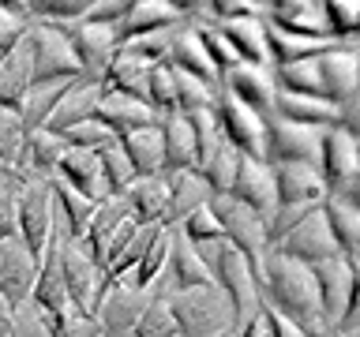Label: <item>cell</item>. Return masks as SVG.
<instances>
[{
  "label": "cell",
  "instance_id": "obj_1",
  "mask_svg": "<svg viewBox=\"0 0 360 337\" xmlns=\"http://www.w3.org/2000/svg\"><path fill=\"white\" fill-rule=\"evenodd\" d=\"M255 277H259V292H263L266 308H274L278 315H285L289 322H297L308 337H330V326H326L311 266L292 263V258L266 247L263 258H259V266H255Z\"/></svg>",
  "mask_w": 360,
  "mask_h": 337
},
{
  "label": "cell",
  "instance_id": "obj_2",
  "mask_svg": "<svg viewBox=\"0 0 360 337\" xmlns=\"http://www.w3.org/2000/svg\"><path fill=\"white\" fill-rule=\"evenodd\" d=\"M165 300H169V311H173L180 337H221V333L236 330V315L221 289L176 292V296H165Z\"/></svg>",
  "mask_w": 360,
  "mask_h": 337
},
{
  "label": "cell",
  "instance_id": "obj_3",
  "mask_svg": "<svg viewBox=\"0 0 360 337\" xmlns=\"http://www.w3.org/2000/svg\"><path fill=\"white\" fill-rule=\"evenodd\" d=\"M214 285H218L225 292V300H229V308L236 315V326H240V319H255L259 308H263V292H259V277H255V266L248 263V258L236 251V247L221 244L218 251H214V258L207 263Z\"/></svg>",
  "mask_w": 360,
  "mask_h": 337
},
{
  "label": "cell",
  "instance_id": "obj_4",
  "mask_svg": "<svg viewBox=\"0 0 360 337\" xmlns=\"http://www.w3.org/2000/svg\"><path fill=\"white\" fill-rule=\"evenodd\" d=\"M27 49H30V72L34 83H75L79 75V56L68 41L64 27L53 22H30L27 27Z\"/></svg>",
  "mask_w": 360,
  "mask_h": 337
},
{
  "label": "cell",
  "instance_id": "obj_5",
  "mask_svg": "<svg viewBox=\"0 0 360 337\" xmlns=\"http://www.w3.org/2000/svg\"><path fill=\"white\" fill-rule=\"evenodd\" d=\"M207 210L214 213V221L221 225L225 244L236 247L252 266H259V258L266 251V218H259L255 210H248L244 202H236L233 195H210Z\"/></svg>",
  "mask_w": 360,
  "mask_h": 337
},
{
  "label": "cell",
  "instance_id": "obj_6",
  "mask_svg": "<svg viewBox=\"0 0 360 337\" xmlns=\"http://www.w3.org/2000/svg\"><path fill=\"white\" fill-rule=\"evenodd\" d=\"M30 300H34V308H38V322H41L45 337L72 315L68 289H64V274H60V232L56 229H53V240H49V247H45L41 263H38V277H34Z\"/></svg>",
  "mask_w": 360,
  "mask_h": 337
},
{
  "label": "cell",
  "instance_id": "obj_7",
  "mask_svg": "<svg viewBox=\"0 0 360 337\" xmlns=\"http://www.w3.org/2000/svg\"><path fill=\"white\" fill-rule=\"evenodd\" d=\"M214 112H218L221 139L229 143L236 154L252 157V161H266V117H259L255 109L233 101L229 94H218Z\"/></svg>",
  "mask_w": 360,
  "mask_h": 337
},
{
  "label": "cell",
  "instance_id": "obj_8",
  "mask_svg": "<svg viewBox=\"0 0 360 337\" xmlns=\"http://www.w3.org/2000/svg\"><path fill=\"white\" fill-rule=\"evenodd\" d=\"M60 274L68 289V303L75 315H94L98 300L105 296V274L79 244H68L60 236Z\"/></svg>",
  "mask_w": 360,
  "mask_h": 337
},
{
  "label": "cell",
  "instance_id": "obj_9",
  "mask_svg": "<svg viewBox=\"0 0 360 337\" xmlns=\"http://www.w3.org/2000/svg\"><path fill=\"white\" fill-rule=\"evenodd\" d=\"M323 131L270 117L266 120V165H315L319 168Z\"/></svg>",
  "mask_w": 360,
  "mask_h": 337
},
{
  "label": "cell",
  "instance_id": "obj_10",
  "mask_svg": "<svg viewBox=\"0 0 360 337\" xmlns=\"http://www.w3.org/2000/svg\"><path fill=\"white\" fill-rule=\"evenodd\" d=\"M53 240V195L45 180H30L19 191V244L30 251L34 263H41L45 247Z\"/></svg>",
  "mask_w": 360,
  "mask_h": 337
},
{
  "label": "cell",
  "instance_id": "obj_11",
  "mask_svg": "<svg viewBox=\"0 0 360 337\" xmlns=\"http://www.w3.org/2000/svg\"><path fill=\"white\" fill-rule=\"evenodd\" d=\"M270 251L285 255V258H292V263H304V266H319V263H326V258L342 255L338 244H334V236H330V225H326L323 206H315L308 218H304L289 236H281Z\"/></svg>",
  "mask_w": 360,
  "mask_h": 337
},
{
  "label": "cell",
  "instance_id": "obj_12",
  "mask_svg": "<svg viewBox=\"0 0 360 337\" xmlns=\"http://www.w3.org/2000/svg\"><path fill=\"white\" fill-rule=\"evenodd\" d=\"M195 289H218L202 258L191 251V244L176 229H169V263L162 281L154 285L158 296H176V292H195Z\"/></svg>",
  "mask_w": 360,
  "mask_h": 337
},
{
  "label": "cell",
  "instance_id": "obj_13",
  "mask_svg": "<svg viewBox=\"0 0 360 337\" xmlns=\"http://www.w3.org/2000/svg\"><path fill=\"white\" fill-rule=\"evenodd\" d=\"M319 173L326 184V199L342 195V191L360 176V143L342 128L323 131V150H319Z\"/></svg>",
  "mask_w": 360,
  "mask_h": 337
},
{
  "label": "cell",
  "instance_id": "obj_14",
  "mask_svg": "<svg viewBox=\"0 0 360 337\" xmlns=\"http://www.w3.org/2000/svg\"><path fill=\"white\" fill-rule=\"evenodd\" d=\"M180 22H184V8L173 4V0H128V8L117 22V41L128 45L135 38L176 30Z\"/></svg>",
  "mask_w": 360,
  "mask_h": 337
},
{
  "label": "cell",
  "instance_id": "obj_15",
  "mask_svg": "<svg viewBox=\"0 0 360 337\" xmlns=\"http://www.w3.org/2000/svg\"><path fill=\"white\" fill-rule=\"evenodd\" d=\"M263 22L278 34H289V38H330L323 0H274V4H266Z\"/></svg>",
  "mask_w": 360,
  "mask_h": 337
},
{
  "label": "cell",
  "instance_id": "obj_16",
  "mask_svg": "<svg viewBox=\"0 0 360 337\" xmlns=\"http://www.w3.org/2000/svg\"><path fill=\"white\" fill-rule=\"evenodd\" d=\"M221 94H229L233 101L255 109L259 117H274V98H278V83L270 67H255V64H236L221 75Z\"/></svg>",
  "mask_w": 360,
  "mask_h": 337
},
{
  "label": "cell",
  "instance_id": "obj_17",
  "mask_svg": "<svg viewBox=\"0 0 360 337\" xmlns=\"http://www.w3.org/2000/svg\"><path fill=\"white\" fill-rule=\"evenodd\" d=\"M319 83L323 98L342 105L360 90V45L356 41H338L334 49L319 56Z\"/></svg>",
  "mask_w": 360,
  "mask_h": 337
},
{
  "label": "cell",
  "instance_id": "obj_18",
  "mask_svg": "<svg viewBox=\"0 0 360 337\" xmlns=\"http://www.w3.org/2000/svg\"><path fill=\"white\" fill-rule=\"evenodd\" d=\"M34 277H38V263H34L30 251L19 244V236L0 244V296H4L11 315H19V308L30 300Z\"/></svg>",
  "mask_w": 360,
  "mask_h": 337
},
{
  "label": "cell",
  "instance_id": "obj_19",
  "mask_svg": "<svg viewBox=\"0 0 360 337\" xmlns=\"http://www.w3.org/2000/svg\"><path fill=\"white\" fill-rule=\"evenodd\" d=\"M146 303H150V292H135L128 285H112L94 308L101 337H131V330H135V322H139Z\"/></svg>",
  "mask_w": 360,
  "mask_h": 337
},
{
  "label": "cell",
  "instance_id": "obj_20",
  "mask_svg": "<svg viewBox=\"0 0 360 337\" xmlns=\"http://www.w3.org/2000/svg\"><path fill=\"white\" fill-rule=\"evenodd\" d=\"M94 120L101 124V128H109L117 139H124V135H131V131H143V128H158V124H162V117H158L146 101L112 94V90H101Z\"/></svg>",
  "mask_w": 360,
  "mask_h": 337
},
{
  "label": "cell",
  "instance_id": "obj_21",
  "mask_svg": "<svg viewBox=\"0 0 360 337\" xmlns=\"http://www.w3.org/2000/svg\"><path fill=\"white\" fill-rule=\"evenodd\" d=\"M229 195L236 202H244L248 210H255L259 218L270 221V213H274V206H278V191H274V173H270V165L252 161V157H240Z\"/></svg>",
  "mask_w": 360,
  "mask_h": 337
},
{
  "label": "cell",
  "instance_id": "obj_22",
  "mask_svg": "<svg viewBox=\"0 0 360 337\" xmlns=\"http://www.w3.org/2000/svg\"><path fill=\"white\" fill-rule=\"evenodd\" d=\"M165 64L173 67V72H184V75L199 79V83H207L210 90H218V94H221V75L214 72L210 56H207V49H202V41H199V34H195L191 22H180V27L173 30Z\"/></svg>",
  "mask_w": 360,
  "mask_h": 337
},
{
  "label": "cell",
  "instance_id": "obj_23",
  "mask_svg": "<svg viewBox=\"0 0 360 337\" xmlns=\"http://www.w3.org/2000/svg\"><path fill=\"white\" fill-rule=\"evenodd\" d=\"M56 180H64L72 191H79L83 199H90L94 206H101L109 195L105 187V176H101V165H98V154L94 150H79V146H68L60 165H56Z\"/></svg>",
  "mask_w": 360,
  "mask_h": 337
},
{
  "label": "cell",
  "instance_id": "obj_24",
  "mask_svg": "<svg viewBox=\"0 0 360 337\" xmlns=\"http://www.w3.org/2000/svg\"><path fill=\"white\" fill-rule=\"evenodd\" d=\"M270 173H274L278 202L285 206H323L326 202V184L315 165H270Z\"/></svg>",
  "mask_w": 360,
  "mask_h": 337
},
{
  "label": "cell",
  "instance_id": "obj_25",
  "mask_svg": "<svg viewBox=\"0 0 360 337\" xmlns=\"http://www.w3.org/2000/svg\"><path fill=\"white\" fill-rule=\"evenodd\" d=\"M221 34V41L233 49V56L240 64H255V67H270V53H266V22L263 19H221L210 22Z\"/></svg>",
  "mask_w": 360,
  "mask_h": 337
},
{
  "label": "cell",
  "instance_id": "obj_26",
  "mask_svg": "<svg viewBox=\"0 0 360 337\" xmlns=\"http://www.w3.org/2000/svg\"><path fill=\"white\" fill-rule=\"evenodd\" d=\"M311 277H315V289H319V303H323L326 326L334 330V322L342 319L349 285H353V263L342 258V255H334V258H326V263L311 266Z\"/></svg>",
  "mask_w": 360,
  "mask_h": 337
},
{
  "label": "cell",
  "instance_id": "obj_27",
  "mask_svg": "<svg viewBox=\"0 0 360 337\" xmlns=\"http://www.w3.org/2000/svg\"><path fill=\"white\" fill-rule=\"evenodd\" d=\"M162 146H165V176L169 173H199V146L195 131L184 112L162 117Z\"/></svg>",
  "mask_w": 360,
  "mask_h": 337
},
{
  "label": "cell",
  "instance_id": "obj_28",
  "mask_svg": "<svg viewBox=\"0 0 360 337\" xmlns=\"http://www.w3.org/2000/svg\"><path fill=\"white\" fill-rule=\"evenodd\" d=\"M128 213L139 225H165L169 221V180L165 176H146V180H131L128 191L117 195Z\"/></svg>",
  "mask_w": 360,
  "mask_h": 337
},
{
  "label": "cell",
  "instance_id": "obj_29",
  "mask_svg": "<svg viewBox=\"0 0 360 337\" xmlns=\"http://www.w3.org/2000/svg\"><path fill=\"white\" fill-rule=\"evenodd\" d=\"M338 112H342V105H334V101H326V98L285 94V90H278V98H274V117L304 124V128L330 131V128H338Z\"/></svg>",
  "mask_w": 360,
  "mask_h": 337
},
{
  "label": "cell",
  "instance_id": "obj_30",
  "mask_svg": "<svg viewBox=\"0 0 360 337\" xmlns=\"http://www.w3.org/2000/svg\"><path fill=\"white\" fill-rule=\"evenodd\" d=\"M98 98H101V86L75 79V83L68 86V94L60 98L56 112L49 117V124H45V131H49V135H64V131L79 128V124H90V120H94V109H98Z\"/></svg>",
  "mask_w": 360,
  "mask_h": 337
},
{
  "label": "cell",
  "instance_id": "obj_31",
  "mask_svg": "<svg viewBox=\"0 0 360 337\" xmlns=\"http://www.w3.org/2000/svg\"><path fill=\"white\" fill-rule=\"evenodd\" d=\"M120 150L128 157L135 180H146V176H165V146H162V124L158 128H143V131H131L124 135Z\"/></svg>",
  "mask_w": 360,
  "mask_h": 337
},
{
  "label": "cell",
  "instance_id": "obj_32",
  "mask_svg": "<svg viewBox=\"0 0 360 337\" xmlns=\"http://www.w3.org/2000/svg\"><path fill=\"white\" fill-rule=\"evenodd\" d=\"M128 218H131V213H128V206H124L120 199H105L94 210V218H90V229H86V236H83V244H79V247H83V251L101 266V274H105V255H109L112 236L120 232V225Z\"/></svg>",
  "mask_w": 360,
  "mask_h": 337
},
{
  "label": "cell",
  "instance_id": "obj_33",
  "mask_svg": "<svg viewBox=\"0 0 360 337\" xmlns=\"http://www.w3.org/2000/svg\"><path fill=\"white\" fill-rule=\"evenodd\" d=\"M165 180H169V221H165V229H176L188 213L202 210L214 195L210 184L199 173H169Z\"/></svg>",
  "mask_w": 360,
  "mask_h": 337
},
{
  "label": "cell",
  "instance_id": "obj_34",
  "mask_svg": "<svg viewBox=\"0 0 360 337\" xmlns=\"http://www.w3.org/2000/svg\"><path fill=\"white\" fill-rule=\"evenodd\" d=\"M34 86V72H30V49L27 38H22L15 49H11L4 60H0V109L19 112L27 90Z\"/></svg>",
  "mask_w": 360,
  "mask_h": 337
},
{
  "label": "cell",
  "instance_id": "obj_35",
  "mask_svg": "<svg viewBox=\"0 0 360 337\" xmlns=\"http://www.w3.org/2000/svg\"><path fill=\"white\" fill-rule=\"evenodd\" d=\"M323 213H326V225H330V236L342 258L360 263V210H353L345 199H326Z\"/></svg>",
  "mask_w": 360,
  "mask_h": 337
},
{
  "label": "cell",
  "instance_id": "obj_36",
  "mask_svg": "<svg viewBox=\"0 0 360 337\" xmlns=\"http://www.w3.org/2000/svg\"><path fill=\"white\" fill-rule=\"evenodd\" d=\"M68 150V143L60 139V135H49V131H34L27 146H22V161L19 168L22 173H34V176H41V180H53L56 176V165H60V157Z\"/></svg>",
  "mask_w": 360,
  "mask_h": 337
},
{
  "label": "cell",
  "instance_id": "obj_37",
  "mask_svg": "<svg viewBox=\"0 0 360 337\" xmlns=\"http://www.w3.org/2000/svg\"><path fill=\"white\" fill-rule=\"evenodd\" d=\"M68 86L72 83H34L27 90V98H22V128H27V139L34 131H45V124H49V117L56 112V105H60V98L68 94Z\"/></svg>",
  "mask_w": 360,
  "mask_h": 337
},
{
  "label": "cell",
  "instance_id": "obj_38",
  "mask_svg": "<svg viewBox=\"0 0 360 337\" xmlns=\"http://www.w3.org/2000/svg\"><path fill=\"white\" fill-rule=\"evenodd\" d=\"M165 263H169V229L158 232V240L150 244V251H146L139 263H135V270L120 281V285H128V289H135V292H150L158 281H162Z\"/></svg>",
  "mask_w": 360,
  "mask_h": 337
},
{
  "label": "cell",
  "instance_id": "obj_39",
  "mask_svg": "<svg viewBox=\"0 0 360 337\" xmlns=\"http://www.w3.org/2000/svg\"><path fill=\"white\" fill-rule=\"evenodd\" d=\"M131 337H180L176 333V322H173V311H169V300L150 292V303L143 308L139 322H135Z\"/></svg>",
  "mask_w": 360,
  "mask_h": 337
},
{
  "label": "cell",
  "instance_id": "obj_40",
  "mask_svg": "<svg viewBox=\"0 0 360 337\" xmlns=\"http://www.w3.org/2000/svg\"><path fill=\"white\" fill-rule=\"evenodd\" d=\"M146 105H150L158 117L176 112V83H173V67L165 60L154 64L150 75H146Z\"/></svg>",
  "mask_w": 360,
  "mask_h": 337
},
{
  "label": "cell",
  "instance_id": "obj_41",
  "mask_svg": "<svg viewBox=\"0 0 360 337\" xmlns=\"http://www.w3.org/2000/svg\"><path fill=\"white\" fill-rule=\"evenodd\" d=\"M94 154H98V165H101V176H105L109 195L112 199L124 195L128 184L135 180V173H131L128 157H124V150H120V143H109V146H101V150H94Z\"/></svg>",
  "mask_w": 360,
  "mask_h": 337
},
{
  "label": "cell",
  "instance_id": "obj_42",
  "mask_svg": "<svg viewBox=\"0 0 360 337\" xmlns=\"http://www.w3.org/2000/svg\"><path fill=\"white\" fill-rule=\"evenodd\" d=\"M22 146H27V128H22V117L11 109H0V161L19 168L22 161Z\"/></svg>",
  "mask_w": 360,
  "mask_h": 337
},
{
  "label": "cell",
  "instance_id": "obj_43",
  "mask_svg": "<svg viewBox=\"0 0 360 337\" xmlns=\"http://www.w3.org/2000/svg\"><path fill=\"white\" fill-rule=\"evenodd\" d=\"M191 27H195L199 41H202V49H207V56H210V64H214V72H218V75H225L229 67H236V64H240V60L233 56V49H229V45L221 41V34L210 27V22H191Z\"/></svg>",
  "mask_w": 360,
  "mask_h": 337
},
{
  "label": "cell",
  "instance_id": "obj_44",
  "mask_svg": "<svg viewBox=\"0 0 360 337\" xmlns=\"http://www.w3.org/2000/svg\"><path fill=\"white\" fill-rule=\"evenodd\" d=\"M60 139H64L68 146H79V150H101V146L117 143V135H112L109 128H101L98 120H90V124H79V128L64 131Z\"/></svg>",
  "mask_w": 360,
  "mask_h": 337
},
{
  "label": "cell",
  "instance_id": "obj_45",
  "mask_svg": "<svg viewBox=\"0 0 360 337\" xmlns=\"http://www.w3.org/2000/svg\"><path fill=\"white\" fill-rule=\"evenodd\" d=\"M27 27H30V22L22 19L15 8H11V4H0V60H4V56L15 49L22 38H27Z\"/></svg>",
  "mask_w": 360,
  "mask_h": 337
},
{
  "label": "cell",
  "instance_id": "obj_46",
  "mask_svg": "<svg viewBox=\"0 0 360 337\" xmlns=\"http://www.w3.org/2000/svg\"><path fill=\"white\" fill-rule=\"evenodd\" d=\"M353 330H360V263H353V285H349L342 319L334 322L330 337H342V333H353Z\"/></svg>",
  "mask_w": 360,
  "mask_h": 337
},
{
  "label": "cell",
  "instance_id": "obj_47",
  "mask_svg": "<svg viewBox=\"0 0 360 337\" xmlns=\"http://www.w3.org/2000/svg\"><path fill=\"white\" fill-rule=\"evenodd\" d=\"M22 187H11V184L0 187V244L19 236V191Z\"/></svg>",
  "mask_w": 360,
  "mask_h": 337
},
{
  "label": "cell",
  "instance_id": "obj_48",
  "mask_svg": "<svg viewBox=\"0 0 360 337\" xmlns=\"http://www.w3.org/2000/svg\"><path fill=\"white\" fill-rule=\"evenodd\" d=\"M49 337H101V326H98L94 315H75L72 311Z\"/></svg>",
  "mask_w": 360,
  "mask_h": 337
},
{
  "label": "cell",
  "instance_id": "obj_49",
  "mask_svg": "<svg viewBox=\"0 0 360 337\" xmlns=\"http://www.w3.org/2000/svg\"><path fill=\"white\" fill-rule=\"evenodd\" d=\"M259 315H263V322H266V333H270V337H308L297 322H289L285 315H278L274 308H266V303L259 308Z\"/></svg>",
  "mask_w": 360,
  "mask_h": 337
},
{
  "label": "cell",
  "instance_id": "obj_50",
  "mask_svg": "<svg viewBox=\"0 0 360 337\" xmlns=\"http://www.w3.org/2000/svg\"><path fill=\"white\" fill-rule=\"evenodd\" d=\"M11 330H15V315L8 311V303H4V296H0V337H8Z\"/></svg>",
  "mask_w": 360,
  "mask_h": 337
},
{
  "label": "cell",
  "instance_id": "obj_51",
  "mask_svg": "<svg viewBox=\"0 0 360 337\" xmlns=\"http://www.w3.org/2000/svg\"><path fill=\"white\" fill-rule=\"evenodd\" d=\"M334 199H345L353 210H360V176H356V180H353V184H349L345 191H342V195H334Z\"/></svg>",
  "mask_w": 360,
  "mask_h": 337
},
{
  "label": "cell",
  "instance_id": "obj_52",
  "mask_svg": "<svg viewBox=\"0 0 360 337\" xmlns=\"http://www.w3.org/2000/svg\"><path fill=\"white\" fill-rule=\"evenodd\" d=\"M342 337H360V330H353V333H342Z\"/></svg>",
  "mask_w": 360,
  "mask_h": 337
},
{
  "label": "cell",
  "instance_id": "obj_53",
  "mask_svg": "<svg viewBox=\"0 0 360 337\" xmlns=\"http://www.w3.org/2000/svg\"><path fill=\"white\" fill-rule=\"evenodd\" d=\"M221 337H236V330H229V333H221Z\"/></svg>",
  "mask_w": 360,
  "mask_h": 337
}]
</instances>
